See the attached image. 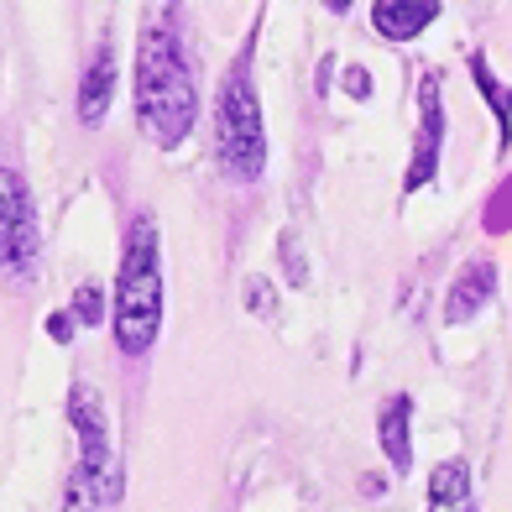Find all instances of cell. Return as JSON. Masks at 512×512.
Masks as SVG:
<instances>
[{"mask_svg": "<svg viewBox=\"0 0 512 512\" xmlns=\"http://www.w3.org/2000/svg\"><path fill=\"white\" fill-rule=\"evenodd\" d=\"M48 335H53L58 345H68V340H74V314H63V309L48 314Z\"/></svg>", "mask_w": 512, "mask_h": 512, "instance_id": "cell-19", "label": "cell"}, {"mask_svg": "<svg viewBox=\"0 0 512 512\" xmlns=\"http://www.w3.org/2000/svg\"><path fill=\"white\" fill-rule=\"evenodd\" d=\"M345 95H351V100H371V74H366L361 63L345 68Z\"/></svg>", "mask_w": 512, "mask_h": 512, "instance_id": "cell-18", "label": "cell"}, {"mask_svg": "<svg viewBox=\"0 0 512 512\" xmlns=\"http://www.w3.org/2000/svg\"><path fill=\"white\" fill-rule=\"evenodd\" d=\"M465 63H471V79H476V89H481L486 110L497 115V152H507V147H512V84H502V79L492 74L486 53H471Z\"/></svg>", "mask_w": 512, "mask_h": 512, "instance_id": "cell-12", "label": "cell"}, {"mask_svg": "<svg viewBox=\"0 0 512 512\" xmlns=\"http://www.w3.org/2000/svg\"><path fill=\"white\" fill-rule=\"evenodd\" d=\"M215 157L225 178L236 183H256L267 173V131H262V100L251 84V42L246 53L230 63V74L220 79L215 95Z\"/></svg>", "mask_w": 512, "mask_h": 512, "instance_id": "cell-3", "label": "cell"}, {"mask_svg": "<svg viewBox=\"0 0 512 512\" xmlns=\"http://www.w3.org/2000/svg\"><path fill=\"white\" fill-rule=\"evenodd\" d=\"M439 152H445V100H439V79L424 74L418 79V142L408 157V173H403V189H424L439 168Z\"/></svg>", "mask_w": 512, "mask_h": 512, "instance_id": "cell-6", "label": "cell"}, {"mask_svg": "<svg viewBox=\"0 0 512 512\" xmlns=\"http://www.w3.org/2000/svg\"><path fill=\"white\" fill-rule=\"evenodd\" d=\"M439 0H371V32L387 42H413L434 27Z\"/></svg>", "mask_w": 512, "mask_h": 512, "instance_id": "cell-7", "label": "cell"}, {"mask_svg": "<svg viewBox=\"0 0 512 512\" xmlns=\"http://www.w3.org/2000/svg\"><path fill=\"white\" fill-rule=\"evenodd\" d=\"M110 100H115V53L100 48L95 58H89L84 79H79V121L84 126H100L110 115Z\"/></svg>", "mask_w": 512, "mask_h": 512, "instance_id": "cell-10", "label": "cell"}, {"mask_svg": "<svg viewBox=\"0 0 512 512\" xmlns=\"http://www.w3.org/2000/svg\"><path fill=\"white\" fill-rule=\"evenodd\" d=\"M246 309L251 314H267L272 309V283H267V277H246Z\"/></svg>", "mask_w": 512, "mask_h": 512, "instance_id": "cell-17", "label": "cell"}, {"mask_svg": "<svg viewBox=\"0 0 512 512\" xmlns=\"http://www.w3.org/2000/svg\"><path fill=\"white\" fill-rule=\"evenodd\" d=\"M162 241H157V220L136 215L126 230V251H121V272H115V345L121 356H147L162 330Z\"/></svg>", "mask_w": 512, "mask_h": 512, "instance_id": "cell-2", "label": "cell"}, {"mask_svg": "<svg viewBox=\"0 0 512 512\" xmlns=\"http://www.w3.org/2000/svg\"><path fill=\"white\" fill-rule=\"evenodd\" d=\"M324 6H330L335 16H345V11H351V0H324Z\"/></svg>", "mask_w": 512, "mask_h": 512, "instance_id": "cell-20", "label": "cell"}, {"mask_svg": "<svg viewBox=\"0 0 512 512\" xmlns=\"http://www.w3.org/2000/svg\"><path fill=\"white\" fill-rule=\"evenodd\" d=\"M497 298V262H471L460 277H455V288H450V298H445V319L450 324H465V319H476L486 304Z\"/></svg>", "mask_w": 512, "mask_h": 512, "instance_id": "cell-8", "label": "cell"}, {"mask_svg": "<svg viewBox=\"0 0 512 512\" xmlns=\"http://www.w3.org/2000/svg\"><path fill=\"white\" fill-rule=\"evenodd\" d=\"M37 246H42V230H37V204L27 178L16 168H0V272L11 283H27L37 272Z\"/></svg>", "mask_w": 512, "mask_h": 512, "instance_id": "cell-5", "label": "cell"}, {"mask_svg": "<svg viewBox=\"0 0 512 512\" xmlns=\"http://www.w3.org/2000/svg\"><path fill=\"white\" fill-rule=\"evenodd\" d=\"M277 256H283V267H288V283L304 288V283H309V267H304V251H298L293 230H283V236H277Z\"/></svg>", "mask_w": 512, "mask_h": 512, "instance_id": "cell-14", "label": "cell"}, {"mask_svg": "<svg viewBox=\"0 0 512 512\" xmlns=\"http://www.w3.org/2000/svg\"><path fill=\"white\" fill-rule=\"evenodd\" d=\"M136 121L162 152L189 142L199 126V89L173 27H147L136 48Z\"/></svg>", "mask_w": 512, "mask_h": 512, "instance_id": "cell-1", "label": "cell"}, {"mask_svg": "<svg viewBox=\"0 0 512 512\" xmlns=\"http://www.w3.org/2000/svg\"><path fill=\"white\" fill-rule=\"evenodd\" d=\"M429 512H476L465 460H439L429 471Z\"/></svg>", "mask_w": 512, "mask_h": 512, "instance_id": "cell-11", "label": "cell"}, {"mask_svg": "<svg viewBox=\"0 0 512 512\" xmlns=\"http://www.w3.org/2000/svg\"><path fill=\"white\" fill-rule=\"evenodd\" d=\"M68 418H74V434H79V476L89 481L100 507H115L126 481H121V460H115V445H110L105 403L89 382H74V392H68Z\"/></svg>", "mask_w": 512, "mask_h": 512, "instance_id": "cell-4", "label": "cell"}, {"mask_svg": "<svg viewBox=\"0 0 512 512\" xmlns=\"http://www.w3.org/2000/svg\"><path fill=\"white\" fill-rule=\"evenodd\" d=\"M481 225H486V236H507V230H512V178H502L497 189H492Z\"/></svg>", "mask_w": 512, "mask_h": 512, "instance_id": "cell-13", "label": "cell"}, {"mask_svg": "<svg viewBox=\"0 0 512 512\" xmlns=\"http://www.w3.org/2000/svg\"><path fill=\"white\" fill-rule=\"evenodd\" d=\"M413 398L408 392H392V398L382 403V413H377V434H382V450H387V465L398 476H408L413 471Z\"/></svg>", "mask_w": 512, "mask_h": 512, "instance_id": "cell-9", "label": "cell"}, {"mask_svg": "<svg viewBox=\"0 0 512 512\" xmlns=\"http://www.w3.org/2000/svg\"><path fill=\"white\" fill-rule=\"evenodd\" d=\"M74 319H79V324H100V319H105V293H100L95 283H84V288L74 293Z\"/></svg>", "mask_w": 512, "mask_h": 512, "instance_id": "cell-15", "label": "cell"}, {"mask_svg": "<svg viewBox=\"0 0 512 512\" xmlns=\"http://www.w3.org/2000/svg\"><path fill=\"white\" fill-rule=\"evenodd\" d=\"M95 492H89V481L74 471V481H68V492H63V512H95Z\"/></svg>", "mask_w": 512, "mask_h": 512, "instance_id": "cell-16", "label": "cell"}]
</instances>
